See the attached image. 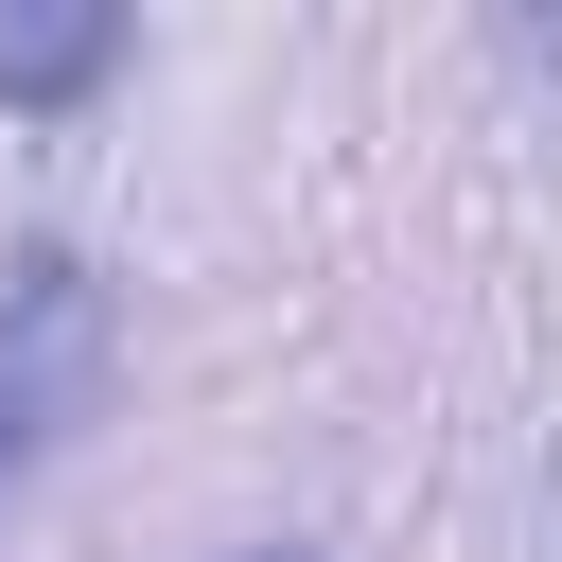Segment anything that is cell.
Segmentation results:
<instances>
[{
	"instance_id": "obj_1",
	"label": "cell",
	"mask_w": 562,
	"mask_h": 562,
	"mask_svg": "<svg viewBox=\"0 0 562 562\" xmlns=\"http://www.w3.org/2000/svg\"><path fill=\"white\" fill-rule=\"evenodd\" d=\"M105 351H123V299L88 246H18L0 281V474H35L88 404H105Z\"/></svg>"
},
{
	"instance_id": "obj_2",
	"label": "cell",
	"mask_w": 562,
	"mask_h": 562,
	"mask_svg": "<svg viewBox=\"0 0 562 562\" xmlns=\"http://www.w3.org/2000/svg\"><path fill=\"white\" fill-rule=\"evenodd\" d=\"M105 70H123V18L105 0H53V18L0 0V105H88Z\"/></svg>"
},
{
	"instance_id": "obj_3",
	"label": "cell",
	"mask_w": 562,
	"mask_h": 562,
	"mask_svg": "<svg viewBox=\"0 0 562 562\" xmlns=\"http://www.w3.org/2000/svg\"><path fill=\"white\" fill-rule=\"evenodd\" d=\"M228 562H316V544H228Z\"/></svg>"
}]
</instances>
